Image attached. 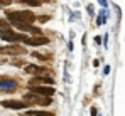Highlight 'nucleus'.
Listing matches in <instances>:
<instances>
[{"instance_id":"20e7f679","label":"nucleus","mask_w":125,"mask_h":116,"mask_svg":"<svg viewBox=\"0 0 125 116\" xmlns=\"http://www.w3.org/2000/svg\"><path fill=\"white\" fill-rule=\"evenodd\" d=\"M31 89H32V93H34V94L46 96V98H51L54 93H56V89H54L52 86H34V88H31Z\"/></svg>"},{"instance_id":"7ed1b4c3","label":"nucleus","mask_w":125,"mask_h":116,"mask_svg":"<svg viewBox=\"0 0 125 116\" xmlns=\"http://www.w3.org/2000/svg\"><path fill=\"white\" fill-rule=\"evenodd\" d=\"M17 89V82L14 79L0 77V93H14Z\"/></svg>"},{"instance_id":"ddd939ff","label":"nucleus","mask_w":125,"mask_h":116,"mask_svg":"<svg viewBox=\"0 0 125 116\" xmlns=\"http://www.w3.org/2000/svg\"><path fill=\"white\" fill-rule=\"evenodd\" d=\"M103 22H105V15H103V14H100V15H98V20H96V24H98V25H102Z\"/></svg>"},{"instance_id":"6e6552de","label":"nucleus","mask_w":125,"mask_h":116,"mask_svg":"<svg viewBox=\"0 0 125 116\" xmlns=\"http://www.w3.org/2000/svg\"><path fill=\"white\" fill-rule=\"evenodd\" d=\"M25 49H22L21 45H9V47H0V54H24Z\"/></svg>"},{"instance_id":"4468645a","label":"nucleus","mask_w":125,"mask_h":116,"mask_svg":"<svg viewBox=\"0 0 125 116\" xmlns=\"http://www.w3.org/2000/svg\"><path fill=\"white\" fill-rule=\"evenodd\" d=\"M22 62H24V61H19V59H17V61H14L12 64H14V66H22Z\"/></svg>"},{"instance_id":"f8f14e48","label":"nucleus","mask_w":125,"mask_h":116,"mask_svg":"<svg viewBox=\"0 0 125 116\" xmlns=\"http://www.w3.org/2000/svg\"><path fill=\"white\" fill-rule=\"evenodd\" d=\"M27 5H32V7H39L41 5V2H34V0H29V2H25Z\"/></svg>"},{"instance_id":"2eb2a0df","label":"nucleus","mask_w":125,"mask_h":116,"mask_svg":"<svg viewBox=\"0 0 125 116\" xmlns=\"http://www.w3.org/2000/svg\"><path fill=\"white\" fill-rule=\"evenodd\" d=\"M98 115V111H96V108H91V116H96Z\"/></svg>"},{"instance_id":"f257e3e1","label":"nucleus","mask_w":125,"mask_h":116,"mask_svg":"<svg viewBox=\"0 0 125 116\" xmlns=\"http://www.w3.org/2000/svg\"><path fill=\"white\" fill-rule=\"evenodd\" d=\"M7 19L17 27V25H31L36 20V15L31 10H17V12H7Z\"/></svg>"},{"instance_id":"dca6fc26","label":"nucleus","mask_w":125,"mask_h":116,"mask_svg":"<svg viewBox=\"0 0 125 116\" xmlns=\"http://www.w3.org/2000/svg\"><path fill=\"white\" fill-rule=\"evenodd\" d=\"M93 66H95V67H98V66H100V61H98V59H95V61H93Z\"/></svg>"},{"instance_id":"9b49d317","label":"nucleus","mask_w":125,"mask_h":116,"mask_svg":"<svg viewBox=\"0 0 125 116\" xmlns=\"http://www.w3.org/2000/svg\"><path fill=\"white\" fill-rule=\"evenodd\" d=\"M24 116H54V113H49V111H37V109H29V111H25Z\"/></svg>"},{"instance_id":"f03ea898","label":"nucleus","mask_w":125,"mask_h":116,"mask_svg":"<svg viewBox=\"0 0 125 116\" xmlns=\"http://www.w3.org/2000/svg\"><path fill=\"white\" fill-rule=\"evenodd\" d=\"M24 99L29 103V104H39V106H49L52 103L51 98H46V96H39V94H34V93H27Z\"/></svg>"},{"instance_id":"f3484780","label":"nucleus","mask_w":125,"mask_h":116,"mask_svg":"<svg viewBox=\"0 0 125 116\" xmlns=\"http://www.w3.org/2000/svg\"><path fill=\"white\" fill-rule=\"evenodd\" d=\"M108 72H110V66H106V67L103 69V74H108Z\"/></svg>"},{"instance_id":"9d476101","label":"nucleus","mask_w":125,"mask_h":116,"mask_svg":"<svg viewBox=\"0 0 125 116\" xmlns=\"http://www.w3.org/2000/svg\"><path fill=\"white\" fill-rule=\"evenodd\" d=\"M24 71H25V72H29V74H34V76H37V74H42L46 69H44V67H41V66L29 64V66H25V67H24Z\"/></svg>"},{"instance_id":"39448f33","label":"nucleus","mask_w":125,"mask_h":116,"mask_svg":"<svg viewBox=\"0 0 125 116\" xmlns=\"http://www.w3.org/2000/svg\"><path fill=\"white\" fill-rule=\"evenodd\" d=\"M2 39L3 40H7V42H19V40H27L25 36H22V34H15V32H12V30H3L2 32Z\"/></svg>"},{"instance_id":"6ab92c4d","label":"nucleus","mask_w":125,"mask_h":116,"mask_svg":"<svg viewBox=\"0 0 125 116\" xmlns=\"http://www.w3.org/2000/svg\"><path fill=\"white\" fill-rule=\"evenodd\" d=\"M0 37H2V32H0Z\"/></svg>"},{"instance_id":"423d86ee","label":"nucleus","mask_w":125,"mask_h":116,"mask_svg":"<svg viewBox=\"0 0 125 116\" xmlns=\"http://www.w3.org/2000/svg\"><path fill=\"white\" fill-rule=\"evenodd\" d=\"M2 106L9 108V109H25L29 106V103H22V101H15V99H5V101H2Z\"/></svg>"},{"instance_id":"1a4fd4ad","label":"nucleus","mask_w":125,"mask_h":116,"mask_svg":"<svg viewBox=\"0 0 125 116\" xmlns=\"http://www.w3.org/2000/svg\"><path fill=\"white\" fill-rule=\"evenodd\" d=\"M49 42V39L47 37H42V36H37V37H31L25 40V44H29V45H42V44H47Z\"/></svg>"},{"instance_id":"0eeeda50","label":"nucleus","mask_w":125,"mask_h":116,"mask_svg":"<svg viewBox=\"0 0 125 116\" xmlns=\"http://www.w3.org/2000/svg\"><path fill=\"white\" fill-rule=\"evenodd\" d=\"M54 82V79L52 77H47V76H34L31 81H29V86L31 88H34V86H44V84H52Z\"/></svg>"},{"instance_id":"a211bd4d","label":"nucleus","mask_w":125,"mask_h":116,"mask_svg":"<svg viewBox=\"0 0 125 116\" xmlns=\"http://www.w3.org/2000/svg\"><path fill=\"white\" fill-rule=\"evenodd\" d=\"M0 27H7V22H3V20H0Z\"/></svg>"}]
</instances>
